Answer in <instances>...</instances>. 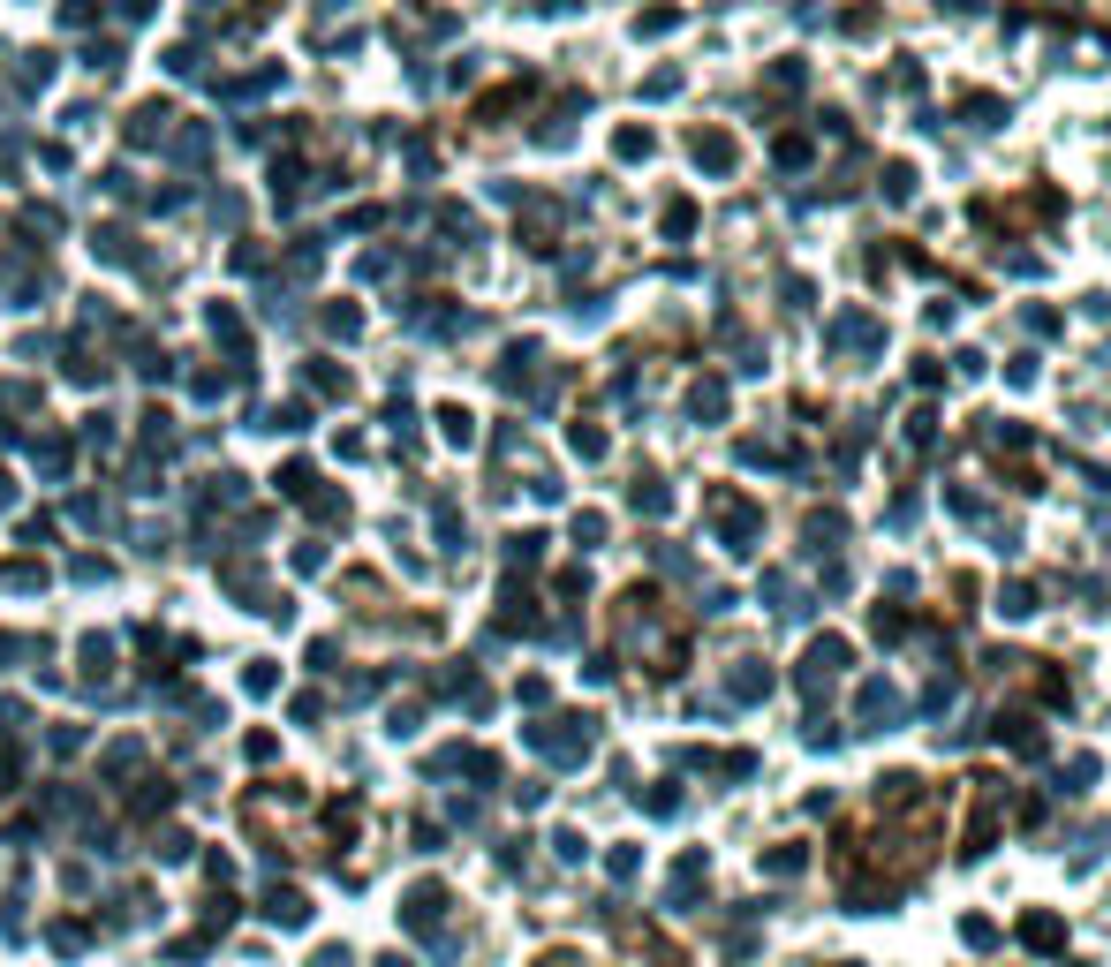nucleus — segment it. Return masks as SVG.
<instances>
[{"mask_svg":"<svg viewBox=\"0 0 1111 967\" xmlns=\"http://www.w3.org/2000/svg\"><path fill=\"white\" fill-rule=\"evenodd\" d=\"M824 356L832 363H855V356H885V318L870 303H839L824 318Z\"/></svg>","mask_w":1111,"mask_h":967,"instance_id":"obj_1","label":"nucleus"},{"mask_svg":"<svg viewBox=\"0 0 1111 967\" xmlns=\"http://www.w3.org/2000/svg\"><path fill=\"white\" fill-rule=\"evenodd\" d=\"M530 748L545 756L552 771H575L598 756V718H537L530 726Z\"/></svg>","mask_w":1111,"mask_h":967,"instance_id":"obj_2","label":"nucleus"},{"mask_svg":"<svg viewBox=\"0 0 1111 967\" xmlns=\"http://www.w3.org/2000/svg\"><path fill=\"white\" fill-rule=\"evenodd\" d=\"M975 794H968V832H960V862H983L991 854V839H998V824H1006V809H1013V786L1006 779H968Z\"/></svg>","mask_w":1111,"mask_h":967,"instance_id":"obj_3","label":"nucleus"},{"mask_svg":"<svg viewBox=\"0 0 1111 967\" xmlns=\"http://www.w3.org/2000/svg\"><path fill=\"white\" fill-rule=\"evenodd\" d=\"M703 507H711V529H718V544H726V552H756V544H764V507H756V499L711 492Z\"/></svg>","mask_w":1111,"mask_h":967,"instance_id":"obj_4","label":"nucleus"},{"mask_svg":"<svg viewBox=\"0 0 1111 967\" xmlns=\"http://www.w3.org/2000/svg\"><path fill=\"white\" fill-rule=\"evenodd\" d=\"M900 726H907V696L892 680H862L855 688V726L847 733H900Z\"/></svg>","mask_w":1111,"mask_h":967,"instance_id":"obj_5","label":"nucleus"},{"mask_svg":"<svg viewBox=\"0 0 1111 967\" xmlns=\"http://www.w3.org/2000/svg\"><path fill=\"white\" fill-rule=\"evenodd\" d=\"M847 665H855V643H847V635H817V643H809V658L794 665V688H802V696H824Z\"/></svg>","mask_w":1111,"mask_h":967,"instance_id":"obj_6","label":"nucleus"},{"mask_svg":"<svg viewBox=\"0 0 1111 967\" xmlns=\"http://www.w3.org/2000/svg\"><path fill=\"white\" fill-rule=\"evenodd\" d=\"M703 884H711V854H681V862H673V877H666V915H688Z\"/></svg>","mask_w":1111,"mask_h":967,"instance_id":"obj_7","label":"nucleus"},{"mask_svg":"<svg viewBox=\"0 0 1111 967\" xmlns=\"http://www.w3.org/2000/svg\"><path fill=\"white\" fill-rule=\"evenodd\" d=\"M688 159H696L703 174H734L741 167V144L726 129H696V136H688Z\"/></svg>","mask_w":1111,"mask_h":967,"instance_id":"obj_8","label":"nucleus"},{"mask_svg":"<svg viewBox=\"0 0 1111 967\" xmlns=\"http://www.w3.org/2000/svg\"><path fill=\"white\" fill-rule=\"evenodd\" d=\"M756 597H764L779 620H809V597H802V582L787 575V567H764V582H756Z\"/></svg>","mask_w":1111,"mask_h":967,"instance_id":"obj_9","label":"nucleus"},{"mask_svg":"<svg viewBox=\"0 0 1111 967\" xmlns=\"http://www.w3.org/2000/svg\"><path fill=\"white\" fill-rule=\"evenodd\" d=\"M771 696V665L764 658H734L726 665V703H764Z\"/></svg>","mask_w":1111,"mask_h":967,"instance_id":"obj_10","label":"nucleus"},{"mask_svg":"<svg viewBox=\"0 0 1111 967\" xmlns=\"http://www.w3.org/2000/svg\"><path fill=\"white\" fill-rule=\"evenodd\" d=\"M401 922H409L416 937L446 930V892H439V884H416V892H409V907H401Z\"/></svg>","mask_w":1111,"mask_h":967,"instance_id":"obj_11","label":"nucleus"},{"mask_svg":"<svg viewBox=\"0 0 1111 967\" xmlns=\"http://www.w3.org/2000/svg\"><path fill=\"white\" fill-rule=\"evenodd\" d=\"M802 544L817 552V560H824V552H839V544H847V514H839V507H809V522H802Z\"/></svg>","mask_w":1111,"mask_h":967,"instance_id":"obj_12","label":"nucleus"},{"mask_svg":"<svg viewBox=\"0 0 1111 967\" xmlns=\"http://www.w3.org/2000/svg\"><path fill=\"white\" fill-rule=\"evenodd\" d=\"M991 741H1006L1013 756H1043V733H1036V718H1028V711H998V718H991Z\"/></svg>","mask_w":1111,"mask_h":967,"instance_id":"obj_13","label":"nucleus"},{"mask_svg":"<svg viewBox=\"0 0 1111 967\" xmlns=\"http://www.w3.org/2000/svg\"><path fill=\"white\" fill-rule=\"evenodd\" d=\"M726 401H734V386H726L718 371L688 386V416H696V424H726Z\"/></svg>","mask_w":1111,"mask_h":967,"instance_id":"obj_14","label":"nucleus"},{"mask_svg":"<svg viewBox=\"0 0 1111 967\" xmlns=\"http://www.w3.org/2000/svg\"><path fill=\"white\" fill-rule=\"evenodd\" d=\"M953 703H960V673H953V658H945L938 673L923 680V718H945Z\"/></svg>","mask_w":1111,"mask_h":967,"instance_id":"obj_15","label":"nucleus"},{"mask_svg":"<svg viewBox=\"0 0 1111 967\" xmlns=\"http://www.w3.org/2000/svg\"><path fill=\"white\" fill-rule=\"evenodd\" d=\"M628 507H635V514H650V522H666V514H673L666 476H635V484H628Z\"/></svg>","mask_w":1111,"mask_h":967,"instance_id":"obj_16","label":"nucleus"},{"mask_svg":"<svg viewBox=\"0 0 1111 967\" xmlns=\"http://www.w3.org/2000/svg\"><path fill=\"white\" fill-rule=\"evenodd\" d=\"M756 869H764V877H779V884H794V877L809 869V847H802V839H787V847L756 854Z\"/></svg>","mask_w":1111,"mask_h":967,"instance_id":"obj_17","label":"nucleus"},{"mask_svg":"<svg viewBox=\"0 0 1111 967\" xmlns=\"http://www.w3.org/2000/svg\"><path fill=\"white\" fill-rule=\"evenodd\" d=\"M1066 847H1074V869H1096V862H1104V847H1111V824H1074V832H1066Z\"/></svg>","mask_w":1111,"mask_h":967,"instance_id":"obj_18","label":"nucleus"},{"mask_svg":"<svg viewBox=\"0 0 1111 967\" xmlns=\"http://www.w3.org/2000/svg\"><path fill=\"white\" fill-rule=\"evenodd\" d=\"M1021 945H1028V952H1059V945H1066V922L1036 907V915H1021Z\"/></svg>","mask_w":1111,"mask_h":967,"instance_id":"obj_19","label":"nucleus"},{"mask_svg":"<svg viewBox=\"0 0 1111 967\" xmlns=\"http://www.w3.org/2000/svg\"><path fill=\"white\" fill-rule=\"evenodd\" d=\"M530 371H537V340H514L507 356H499V386L522 393V386H530Z\"/></svg>","mask_w":1111,"mask_h":967,"instance_id":"obj_20","label":"nucleus"},{"mask_svg":"<svg viewBox=\"0 0 1111 967\" xmlns=\"http://www.w3.org/2000/svg\"><path fill=\"white\" fill-rule=\"evenodd\" d=\"M870 635L877 643H907V635H915V612L907 605H870Z\"/></svg>","mask_w":1111,"mask_h":967,"instance_id":"obj_21","label":"nucleus"},{"mask_svg":"<svg viewBox=\"0 0 1111 967\" xmlns=\"http://www.w3.org/2000/svg\"><path fill=\"white\" fill-rule=\"evenodd\" d=\"M1096 771H1104V764H1096L1089 748H1081V756H1066V764H1059V786H1051V794H1059V801H1066V794H1089V786H1096Z\"/></svg>","mask_w":1111,"mask_h":967,"instance_id":"obj_22","label":"nucleus"},{"mask_svg":"<svg viewBox=\"0 0 1111 967\" xmlns=\"http://www.w3.org/2000/svg\"><path fill=\"white\" fill-rule=\"evenodd\" d=\"M862 446H870V424H847V431H839V446H832V476H855V469H862Z\"/></svg>","mask_w":1111,"mask_h":967,"instance_id":"obj_23","label":"nucleus"},{"mask_svg":"<svg viewBox=\"0 0 1111 967\" xmlns=\"http://www.w3.org/2000/svg\"><path fill=\"white\" fill-rule=\"evenodd\" d=\"M998 612H1006V620H1028V612H1043V590L1036 582H1006V590H998Z\"/></svg>","mask_w":1111,"mask_h":967,"instance_id":"obj_24","label":"nucleus"},{"mask_svg":"<svg viewBox=\"0 0 1111 967\" xmlns=\"http://www.w3.org/2000/svg\"><path fill=\"white\" fill-rule=\"evenodd\" d=\"M960 114H968V129H998V121H1006V99L975 91V99H960Z\"/></svg>","mask_w":1111,"mask_h":967,"instance_id":"obj_25","label":"nucleus"},{"mask_svg":"<svg viewBox=\"0 0 1111 967\" xmlns=\"http://www.w3.org/2000/svg\"><path fill=\"white\" fill-rule=\"evenodd\" d=\"M983 439H991V454H1028V424H1006V416H998Z\"/></svg>","mask_w":1111,"mask_h":967,"instance_id":"obj_26","label":"nucleus"},{"mask_svg":"<svg viewBox=\"0 0 1111 967\" xmlns=\"http://www.w3.org/2000/svg\"><path fill=\"white\" fill-rule=\"evenodd\" d=\"M907 446H915V454L938 446V408H915V416H907Z\"/></svg>","mask_w":1111,"mask_h":967,"instance_id":"obj_27","label":"nucleus"},{"mask_svg":"<svg viewBox=\"0 0 1111 967\" xmlns=\"http://www.w3.org/2000/svg\"><path fill=\"white\" fill-rule=\"evenodd\" d=\"M537 560H545V537H537V529L507 537V567H537Z\"/></svg>","mask_w":1111,"mask_h":967,"instance_id":"obj_28","label":"nucleus"},{"mask_svg":"<svg viewBox=\"0 0 1111 967\" xmlns=\"http://www.w3.org/2000/svg\"><path fill=\"white\" fill-rule=\"evenodd\" d=\"M635 801H643L650 816H681V786H673V779H658L650 794H635Z\"/></svg>","mask_w":1111,"mask_h":967,"instance_id":"obj_29","label":"nucleus"},{"mask_svg":"<svg viewBox=\"0 0 1111 967\" xmlns=\"http://www.w3.org/2000/svg\"><path fill=\"white\" fill-rule=\"evenodd\" d=\"M960 945H968V952H991V945H998V922H991V915H968V922H960Z\"/></svg>","mask_w":1111,"mask_h":967,"instance_id":"obj_30","label":"nucleus"},{"mask_svg":"<svg viewBox=\"0 0 1111 967\" xmlns=\"http://www.w3.org/2000/svg\"><path fill=\"white\" fill-rule=\"evenodd\" d=\"M303 915H310V907L295 900V892H273V900H265V922H280V930H295Z\"/></svg>","mask_w":1111,"mask_h":967,"instance_id":"obj_31","label":"nucleus"},{"mask_svg":"<svg viewBox=\"0 0 1111 967\" xmlns=\"http://www.w3.org/2000/svg\"><path fill=\"white\" fill-rule=\"evenodd\" d=\"M802 741H809V748H824V756H832V748L847 741V726H832V718L817 711V718H809V726H802Z\"/></svg>","mask_w":1111,"mask_h":967,"instance_id":"obj_32","label":"nucleus"},{"mask_svg":"<svg viewBox=\"0 0 1111 967\" xmlns=\"http://www.w3.org/2000/svg\"><path fill=\"white\" fill-rule=\"evenodd\" d=\"M650 144H658L650 129H620V136H613V159H628V167H635V159H650Z\"/></svg>","mask_w":1111,"mask_h":967,"instance_id":"obj_33","label":"nucleus"},{"mask_svg":"<svg viewBox=\"0 0 1111 967\" xmlns=\"http://www.w3.org/2000/svg\"><path fill=\"white\" fill-rule=\"evenodd\" d=\"M650 560H658V575H673V582H688V575H696V567H688V552H673L666 537L650 544Z\"/></svg>","mask_w":1111,"mask_h":967,"instance_id":"obj_34","label":"nucleus"},{"mask_svg":"<svg viewBox=\"0 0 1111 967\" xmlns=\"http://www.w3.org/2000/svg\"><path fill=\"white\" fill-rule=\"evenodd\" d=\"M771 159H779L787 174H802V167H809V136H779V144H771Z\"/></svg>","mask_w":1111,"mask_h":967,"instance_id":"obj_35","label":"nucleus"},{"mask_svg":"<svg viewBox=\"0 0 1111 967\" xmlns=\"http://www.w3.org/2000/svg\"><path fill=\"white\" fill-rule=\"evenodd\" d=\"M945 507H953L960 522H983V514H991V507H983V499L968 492V484H945Z\"/></svg>","mask_w":1111,"mask_h":967,"instance_id":"obj_36","label":"nucleus"},{"mask_svg":"<svg viewBox=\"0 0 1111 967\" xmlns=\"http://www.w3.org/2000/svg\"><path fill=\"white\" fill-rule=\"evenodd\" d=\"M46 937H53V952H61V960H69V952H84V945H91V930H84V922H53Z\"/></svg>","mask_w":1111,"mask_h":967,"instance_id":"obj_37","label":"nucleus"},{"mask_svg":"<svg viewBox=\"0 0 1111 967\" xmlns=\"http://www.w3.org/2000/svg\"><path fill=\"white\" fill-rule=\"evenodd\" d=\"M303 386L310 393H348V378L333 371V363H303Z\"/></svg>","mask_w":1111,"mask_h":967,"instance_id":"obj_38","label":"nucleus"},{"mask_svg":"<svg viewBox=\"0 0 1111 967\" xmlns=\"http://www.w3.org/2000/svg\"><path fill=\"white\" fill-rule=\"evenodd\" d=\"M567 446H575L582 461H605V431H598V424H575V431H567Z\"/></svg>","mask_w":1111,"mask_h":967,"instance_id":"obj_39","label":"nucleus"},{"mask_svg":"<svg viewBox=\"0 0 1111 967\" xmlns=\"http://www.w3.org/2000/svg\"><path fill=\"white\" fill-rule=\"evenodd\" d=\"M885 197H892V204L915 197V167H907V159H892V167H885Z\"/></svg>","mask_w":1111,"mask_h":967,"instance_id":"obj_40","label":"nucleus"},{"mask_svg":"<svg viewBox=\"0 0 1111 967\" xmlns=\"http://www.w3.org/2000/svg\"><path fill=\"white\" fill-rule=\"evenodd\" d=\"M605 869H613V884H635V877H643V854H635V847H613V854H605Z\"/></svg>","mask_w":1111,"mask_h":967,"instance_id":"obj_41","label":"nucleus"},{"mask_svg":"<svg viewBox=\"0 0 1111 967\" xmlns=\"http://www.w3.org/2000/svg\"><path fill=\"white\" fill-rule=\"evenodd\" d=\"M167 76H205V46H174L167 53Z\"/></svg>","mask_w":1111,"mask_h":967,"instance_id":"obj_42","label":"nucleus"},{"mask_svg":"<svg viewBox=\"0 0 1111 967\" xmlns=\"http://www.w3.org/2000/svg\"><path fill=\"white\" fill-rule=\"evenodd\" d=\"M666 235H673V242H681V235H696V204H688V197H673V204H666Z\"/></svg>","mask_w":1111,"mask_h":967,"instance_id":"obj_43","label":"nucleus"},{"mask_svg":"<svg viewBox=\"0 0 1111 967\" xmlns=\"http://www.w3.org/2000/svg\"><path fill=\"white\" fill-rule=\"evenodd\" d=\"M779 303H787V310H809V303H817V288H809L802 272H787V280H779Z\"/></svg>","mask_w":1111,"mask_h":967,"instance_id":"obj_44","label":"nucleus"},{"mask_svg":"<svg viewBox=\"0 0 1111 967\" xmlns=\"http://www.w3.org/2000/svg\"><path fill=\"white\" fill-rule=\"evenodd\" d=\"M325 333H333V340H356V333H363V318H356L348 303H333V310H325Z\"/></svg>","mask_w":1111,"mask_h":967,"instance_id":"obj_45","label":"nucleus"},{"mask_svg":"<svg viewBox=\"0 0 1111 967\" xmlns=\"http://www.w3.org/2000/svg\"><path fill=\"white\" fill-rule=\"evenodd\" d=\"M1021 325H1028L1036 340H1051V333H1059L1066 318H1059V310H1043V303H1028V310H1021Z\"/></svg>","mask_w":1111,"mask_h":967,"instance_id":"obj_46","label":"nucleus"},{"mask_svg":"<svg viewBox=\"0 0 1111 967\" xmlns=\"http://www.w3.org/2000/svg\"><path fill=\"white\" fill-rule=\"evenodd\" d=\"M915 514H923V492H900V499L885 507V522H892V529H915Z\"/></svg>","mask_w":1111,"mask_h":967,"instance_id":"obj_47","label":"nucleus"},{"mask_svg":"<svg viewBox=\"0 0 1111 967\" xmlns=\"http://www.w3.org/2000/svg\"><path fill=\"white\" fill-rule=\"evenodd\" d=\"M439 424H446V439H454V446H469V439H477V424H469V408H439Z\"/></svg>","mask_w":1111,"mask_h":967,"instance_id":"obj_48","label":"nucleus"},{"mask_svg":"<svg viewBox=\"0 0 1111 967\" xmlns=\"http://www.w3.org/2000/svg\"><path fill=\"white\" fill-rule=\"evenodd\" d=\"M673 23H681V16H673V8H643V16H635V31H643V38H666Z\"/></svg>","mask_w":1111,"mask_h":967,"instance_id":"obj_49","label":"nucleus"},{"mask_svg":"<svg viewBox=\"0 0 1111 967\" xmlns=\"http://www.w3.org/2000/svg\"><path fill=\"white\" fill-rule=\"evenodd\" d=\"M242 688H250V696H273L280 673H273V665H242Z\"/></svg>","mask_w":1111,"mask_h":967,"instance_id":"obj_50","label":"nucleus"},{"mask_svg":"<svg viewBox=\"0 0 1111 967\" xmlns=\"http://www.w3.org/2000/svg\"><path fill=\"white\" fill-rule=\"evenodd\" d=\"M318 567H325V544L303 537V544H295V575H318Z\"/></svg>","mask_w":1111,"mask_h":967,"instance_id":"obj_51","label":"nucleus"},{"mask_svg":"<svg viewBox=\"0 0 1111 967\" xmlns=\"http://www.w3.org/2000/svg\"><path fill=\"white\" fill-rule=\"evenodd\" d=\"M673 91H681V68H658V76L643 84V99H673Z\"/></svg>","mask_w":1111,"mask_h":967,"instance_id":"obj_52","label":"nucleus"},{"mask_svg":"<svg viewBox=\"0 0 1111 967\" xmlns=\"http://www.w3.org/2000/svg\"><path fill=\"white\" fill-rule=\"evenodd\" d=\"M575 544H605V514H575Z\"/></svg>","mask_w":1111,"mask_h":967,"instance_id":"obj_53","label":"nucleus"},{"mask_svg":"<svg viewBox=\"0 0 1111 967\" xmlns=\"http://www.w3.org/2000/svg\"><path fill=\"white\" fill-rule=\"evenodd\" d=\"M552 854H560V862H582L590 847H582V832H552Z\"/></svg>","mask_w":1111,"mask_h":967,"instance_id":"obj_54","label":"nucleus"},{"mask_svg":"<svg viewBox=\"0 0 1111 967\" xmlns=\"http://www.w3.org/2000/svg\"><path fill=\"white\" fill-rule=\"evenodd\" d=\"M771 91H802V61H779V68H771Z\"/></svg>","mask_w":1111,"mask_h":967,"instance_id":"obj_55","label":"nucleus"},{"mask_svg":"<svg viewBox=\"0 0 1111 967\" xmlns=\"http://www.w3.org/2000/svg\"><path fill=\"white\" fill-rule=\"evenodd\" d=\"M31 650H38V643H23V635H0V673H8L16 658H31Z\"/></svg>","mask_w":1111,"mask_h":967,"instance_id":"obj_56","label":"nucleus"},{"mask_svg":"<svg viewBox=\"0 0 1111 967\" xmlns=\"http://www.w3.org/2000/svg\"><path fill=\"white\" fill-rule=\"evenodd\" d=\"M703 612H711V620H718V612H734V590H726V582H711V590H703Z\"/></svg>","mask_w":1111,"mask_h":967,"instance_id":"obj_57","label":"nucleus"},{"mask_svg":"<svg viewBox=\"0 0 1111 967\" xmlns=\"http://www.w3.org/2000/svg\"><path fill=\"white\" fill-rule=\"evenodd\" d=\"M915 386H923V393H930V386H945V363H938V356H923V363H915Z\"/></svg>","mask_w":1111,"mask_h":967,"instance_id":"obj_58","label":"nucleus"},{"mask_svg":"<svg viewBox=\"0 0 1111 967\" xmlns=\"http://www.w3.org/2000/svg\"><path fill=\"white\" fill-rule=\"evenodd\" d=\"M310 967H348V952H341V945H325V952H318Z\"/></svg>","mask_w":1111,"mask_h":967,"instance_id":"obj_59","label":"nucleus"},{"mask_svg":"<svg viewBox=\"0 0 1111 967\" xmlns=\"http://www.w3.org/2000/svg\"><path fill=\"white\" fill-rule=\"evenodd\" d=\"M537 967H582V960H575V952H545Z\"/></svg>","mask_w":1111,"mask_h":967,"instance_id":"obj_60","label":"nucleus"},{"mask_svg":"<svg viewBox=\"0 0 1111 967\" xmlns=\"http://www.w3.org/2000/svg\"><path fill=\"white\" fill-rule=\"evenodd\" d=\"M1066 967H1074V960H1066Z\"/></svg>","mask_w":1111,"mask_h":967,"instance_id":"obj_61","label":"nucleus"}]
</instances>
